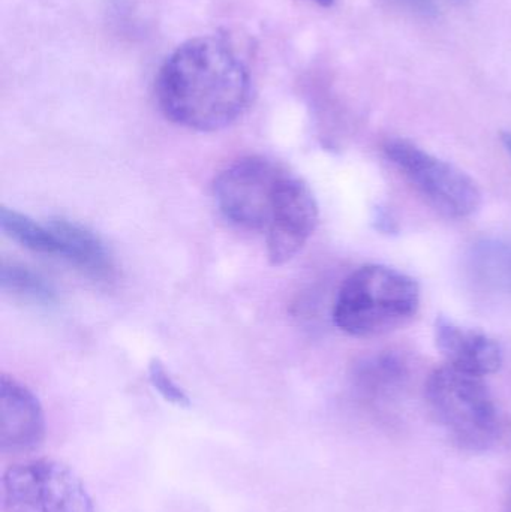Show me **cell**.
<instances>
[{
	"label": "cell",
	"mask_w": 511,
	"mask_h": 512,
	"mask_svg": "<svg viewBox=\"0 0 511 512\" xmlns=\"http://www.w3.org/2000/svg\"><path fill=\"white\" fill-rule=\"evenodd\" d=\"M252 81L236 51L215 36L180 45L156 78V98L168 120L215 132L236 122L248 107Z\"/></svg>",
	"instance_id": "obj_1"
},
{
	"label": "cell",
	"mask_w": 511,
	"mask_h": 512,
	"mask_svg": "<svg viewBox=\"0 0 511 512\" xmlns=\"http://www.w3.org/2000/svg\"><path fill=\"white\" fill-rule=\"evenodd\" d=\"M420 309L419 283L386 265H365L342 283L333 321L344 333L371 339L410 324Z\"/></svg>",
	"instance_id": "obj_2"
},
{
	"label": "cell",
	"mask_w": 511,
	"mask_h": 512,
	"mask_svg": "<svg viewBox=\"0 0 511 512\" xmlns=\"http://www.w3.org/2000/svg\"><path fill=\"white\" fill-rule=\"evenodd\" d=\"M425 394L432 417L456 445L486 451L495 444L500 418L485 378L444 364L429 375Z\"/></svg>",
	"instance_id": "obj_3"
},
{
	"label": "cell",
	"mask_w": 511,
	"mask_h": 512,
	"mask_svg": "<svg viewBox=\"0 0 511 512\" xmlns=\"http://www.w3.org/2000/svg\"><path fill=\"white\" fill-rule=\"evenodd\" d=\"M389 161L441 215L453 219L473 216L482 204V192L473 177L407 140H389Z\"/></svg>",
	"instance_id": "obj_4"
},
{
	"label": "cell",
	"mask_w": 511,
	"mask_h": 512,
	"mask_svg": "<svg viewBox=\"0 0 511 512\" xmlns=\"http://www.w3.org/2000/svg\"><path fill=\"white\" fill-rule=\"evenodd\" d=\"M3 512H95L92 496L72 469L51 459L20 463L2 478Z\"/></svg>",
	"instance_id": "obj_5"
},
{
	"label": "cell",
	"mask_w": 511,
	"mask_h": 512,
	"mask_svg": "<svg viewBox=\"0 0 511 512\" xmlns=\"http://www.w3.org/2000/svg\"><path fill=\"white\" fill-rule=\"evenodd\" d=\"M287 176L284 167L263 156L239 159L216 179V204L237 227L266 233Z\"/></svg>",
	"instance_id": "obj_6"
},
{
	"label": "cell",
	"mask_w": 511,
	"mask_h": 512,
	"mask_svg": "<svg viewBox=\"0 0 511 512\" xmlns=\"http://www.w3.org/2000/svg\"><path fill=\"white\" fill-rule=\"evenodd\" d=\"M317 224L318 204L314 194L300 177L288 173L266 230L270 264L284 265L291 261L305 248Z\"/></svg>",
	"instance_id": "obj_7"
},
{
	"label": "cell",
	"mask_w": 511,
	"mask_h": 512,
	"mask_svg": "<svg viewBox=\"0 0 511 512\" xmlns=\"http://www.w3.org/2000/svg\"><path fill=\"white\" fill-rule=\"evenodd\" d=\"M44 409L38 397L21 382L3 375L0 381V450L26 454L45 441Z\"/></svg>",
	"instance_id": "obj_8"
},
{
	"label": "cell",
	"mask_w": 511,
	"mask_h": 512,
	"mask_svg": "<svg viewBox=\"0 0 511 512\" xmlns=\"http://www.w3.org/2000/svg\"><path fill=\"white\" fill-rule=\"evenodd\" d=\"M435 345L447 366L480 378L494 375L503 364V351L497 340L447 318L435 322Z\"/></svg>",
	"instance_id": "obj_9"
},
{
	"label": "cell",
	"mask_w": 511,
	"mask_h": 512,
	"mask_svg": "<svg viewBox=\"0 0 511 512\" xmlns=\"http://www.w3.org/2000/svg\"><path fill=\"white\" fill-rule=\"evenodd\" d=\"M51 230L59 242V256L93 279H110L113 259L98 236L83 225L66 219H54Z\"/></svg>",
	"instance_id": "obj_10"
},
{
	"label": "cell",
	"mask_w": 511,
	"mask_h": 512,
	"mask_svg": "<svg viewBox=\"0 0 511 512\" xmlns=\"http://www.w3.org/2000/svg\"><path fill=\"white\" fill-rule=\"evenodd\" d=\"M471 282L492 295H511V242L485 240L468 256Z\"/></svg>",
	"instance_id": "obj_11"
},
{
	"label": "cell",
	"mask_w": 511,
	"mask_h": 512,
	"mask_svg": "<svg viewBox=\"0 0 511 512\" xmlns=\"http://www.w3.org/2000/svg\"><path fill=\"white\" fill-rule=\"evenodd\" d=\"M408 376V364L395 351L380 352L360 361L354 370V381L369 396H386L398 390Z\"/></svg>",
	"instance_id": "obj_12"
},
{
	"label": "cell",
	"mask_w": 511,
	"mask_h": 512,
	"mask_svg": "<svg viewBox=\"0 0 511 512\" xmlns=\"http://www.w3.org/2000/svg\"><path fill=\"white\" fill-rule=\"evenodd\" d=\"M0 225L3 233L23 248L36 254L59 256V242L50 225L44 227L23 213L6 207L0 212Z\"/></svg>",
	"instance_id": "obj_13"
},
{
	"label": "cell",
	"mask_w": 511,
	"mask_h": 512,
	"mask_svg": "<svg viewBox=\"0 0 511 512\" xmlns=\"http://www.w3.org/2000/svg\"><path fill=\"white\" fill-rule=\"evenodd\" d=\"M0 282H2L3 291L23 300L41 304H50L56 300L53 289L45 279L23 265H3Z\"/></svg>",
	"instance_id": "obj_14"
},
{
	"label": "cell",
	"mask_w": 511,
	"mask_h": 512,
	"mask_svg": "<svg viewBox=\"0 0 511 512\" xmlns=\"http://www.w3.org/2000/svg\"><path fill=\"white\" fill-rule=\"evenodd\" d=\"M149 381L165 402L179 408H189L191 399L180 385L171 378L170 372L161 360L153 358L149 363Z\"/></svg>",
	"instance_id": "obj_15"
},
{
	"label": "cell",
	"mask_w": 511,
	"mask_h": 512,
	"mask_svg": "<svg viewBox=\"0 0 511 512\" xmlns=\"http://www.w3.org/2000/svg\"><path fill=\"white\" fill-rule=\"evenodd\" d=\"M389 2L417 17L435 18L438 15V6L434 0H389Z\"/></svg>",
	"instance_id": "obj_16"
},
{
	"label": "cell",
	"mask_w": 511,
	"mask_h": 512,
	"mask_svg": "<svg viewBox=\"0 0 511 512\" xmlns=\"http://www.w3.org/2000/svg\"><path fill=\"white\" fill-rule=\"evenodd\" d=\"M501 141H503L504 147H506L507 152L511 156V132H503L501 134Z\"/></svg>",
	"instance_id": "obj_17"
},
{
	"label": "cell",
	"mask_w": 511,
	"mask_h": 512,
	"mask_svg": "<svg viewBox=\"0 0 511 512\" xmlns=\"http://www.w3.org/2000/svg\"><path fill=\"white\" fill-rule=\"evenodd\" d=\"M315 2H317L318 5L326 6V8H329V6H332L333 3H335V0H315Z\"/></svg>",
	"instance_id": "obj_18"
},
{
	"label": "cell",
	"mask_w": 511,
	"mask_h": 512,
	"mask_svg": "<svg viewBox=\"0 0 511 512\" xmlns=\"http://www.w3.org/2000/svg\"><path fill=\"white\" fill-rule=\"evenodd\" d=\"M506 512H511V493H510L509 502H507V510H506Z\"/></svg>",
	"instance_id": "obj_19"
}]
</instances>
